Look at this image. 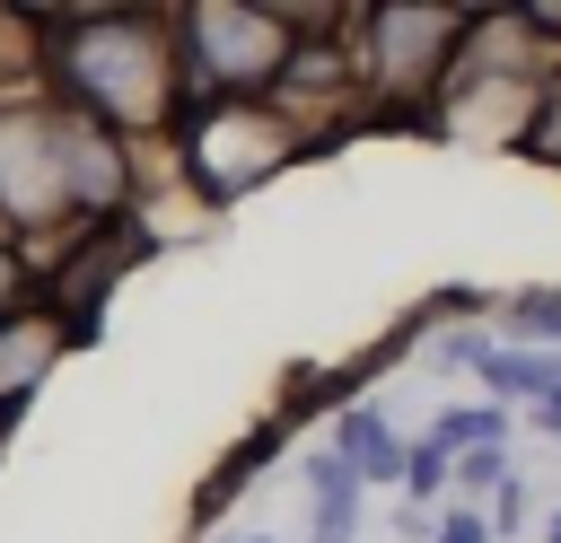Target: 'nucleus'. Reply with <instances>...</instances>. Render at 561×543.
I'll use <instances>...</instances> for the list:
<instances>
[{"mask_svg":"<svg viewBox=\"0 0 561 543\" xmlns=\"http://www.w3.org/2000/svg\"><path fill=\"white\" fill-rule=\"evenodd\" d=\"M26 18H35V79L61 114L123 140H167L193 114L175 61V9H26Z\"/></svg>","mask_w":561,"mask_h":543,"instance_id":"f257e3e1","label":"nucleus"},{"mask_svg":"<svg viewBox=\"0 0 561 543\" xmlns=\"http://www.w3.org/2000/svg\"><path fill=\"white\" fill-rule=\"evenodd\" d=\"M508 420H517V412H500V403H482V394H473V403H447L421 438H438L447 455H465V447H508Z\"/></svg>","mask_w":561,"mask_h":543,"instance_id":"9b49d317","label":"nucleus"},{"mask_svg":"<svg viewBox=\"0 0 561 543\" xmlns=\"http://www.w3.org/2000/svg\"><path fill=\"white\" fill-rule=\"evenodd\" d=\"M307 18L289 9H254V0H202L175 9V61H184V96L219 105V96H280V70L298 61Z\"/></svg>","mask_w":561,"mask_h":543,"instance_id":"7ed1b4c3","label":"nucleus"},{"mask_svg":"<svg viewBox=\"0 0 561 543\" xmlns=\"http://www.w3.org/2000/svg\"><path fill=\"white\" fill-rule=\"evenodd\" d=\"M526 420H535V429L561 447V385H552V394H535V403H526Z\"/></svg>","mask_w":561,"mask_h":543,"instance_id":"dca6fc26","label":"nucleus"},{"mask_svg":"<svg viewBox=\"0 0 561 543\" xmlns=\"http://www.w3.org/2000/svg\"><path fill=\"white\" fill-rule=\"evenodd\" d=\"M561 385V350H517V342H491L482 359H473V394L482 403H500V412H526L535 394H552Z\"/></svg>","mask_w":561,"mask_h":543,"instance_id":"1a4fd4ad","label":"nucleus"},{"mask_svg":"<svg viewBox=\"0 0 561 543\" xmlns=\"http://www.w3.org/2000/svg\"><path fill=\"white\" fill-rule=\"evenodd\" d=\"M500 342V324H421V368L430 377H473V359Z\"/></svg>","mask_w":561,"mask_h":543,"instance_id":"f8f14e48","label":"nucleus"},{"mask_svg":"<svg viewBox=\"0 0 561 543\" xmlns=\"http://www.w3.org/2000/svg\"><path fill=\"white\" fill-rule=\"evenodd\" d=\"M351 35V61H359V105H386V114H430L465 61V35H473V9H359L342 18Z\"/></svg>","mask_w":561,"mask_h":543,"instance_id":"39448f33","label":"nucleus"},{"mask_svg":"<svg viewBox=\"0 0 561 543\" xmlns=\"http://www.w3.org/2000/svg\"><path fill=\"white\" fill-rule=\"evenodd\" d=\"M430 543H491V508H465V499H447V508L430 517Z\"/></svg>","mask_w":561,"mask_h":543,"instance_id":"4468645a","label":"nucleus"},{"mask_svg":"<svg viewBox=\"0 0 561 543\" xmlns=\"http://www.w3.org/2000/svg\"><path fill=\"white\" fill-rule=\"evenodd\" d=\"M298 149H316V131L280 96H219V105H193L175 123V158H184V184H193L202 210L263 193Z\"/></svg>","mask_w":561,"mask_h":543,"instance_id":"f03ea898","label":"nucleus"},{"mask_svg":"<svg viewBox=\"0 0 561 543\" xmlns=\"http://www.w3.org/2000/svg\"><path fill=\"white\" fill-rule=\"evenodd\" d=\"M500 342H517V350H561V289H552V280L508 289V298H500Z\"/></svg>","mask_w":561,"mask_h":543,"instance_id":"9d476101","label":"nucleus"},{"mask_svg":"<svg viewBox=\"0 0 561 543\" xmlns=\"http://www.w3.org/2000/svg\"><path fill=\"white\" fill-rule=\"evenodd\" d=\"M535 543H561V499H552V508L535 517Z\"/></svg>","mask_w":561,"mask_h":543,"instance_id":"f3484780","label":"nucleus"},{"mask_svg":"<svg viewBox=\"0 0 561 543\" xmlns=\"http://www.w3.org/2000/svg\"><path fill=\"white\" fill-rule=\"evenodd\" d=\"M324 447H333L359 482H403V455H412V438L386 420V403H377V394H351V403L324 420Z\"/></svg>","mask_w":561,"mask_h":543,"instance_id":"0eeeda50","label":"nucleus"},{"mask_svg":"<svg viewBox=\"0 0 561 543\" xmlns=\"http://www.w3.org/2000/svg\"><path fill=\"white\" fill-rule=\"evenodd\" d=\"M298 482H307V508H316L307 543H359V499H368V482H359L333 447H307V455H298Z\"/></svg>","mask_w":561,"mask_h":543,"instance_id":"6e6552de","label":"nucleus"},{"mask_svg":"<svg viewBox=\"0 0 561 543\" xmlns=\"http://www.w3.org/2000/svg\"><path fill=\"white\" fill-rule=\"evenodd\" d=\"M245 543H272V534H245Z\"/></svg>","mask_w":561,"mask_h":543,"instance_id":"a211bd4d","label":"nucleus"},{"mask_svg":"<svg viewBox=\"0 0 561 543\" xmlns=\"http://www.w3.org/2000/svg\"><path fill=\"white\" fill-rule=\"evenodd\" d=\"M0 228L18 236L26 272H35L44 236H79V210H70V114L44 96V79L0 96Z\"/></svg>","mask_w":561,"mask_h":543,"instance_id":"20e7f679","label":"nucleus"},{"mask_svg":"<svg viewBox=\"0 0 561 543\" xmlns=\"http://www.w3.org/2000/svg\"><path fill=\"white\" fill-rule=\"evenodd\" d=\"M61 350H70V324L53 315V307H9L0 315V403H35L44 394V377L61 368Z\"/></svg>","mask_w":561,"mask_h":543,"instance_id":"423d86ee","label":"nucleus"},{"mask_svg":"<svg viewBox=\"0 0 561 543\" xmlns=\"http://www.w3.org/2000/svg\"><path fill=\"white\" fill-rule=\"evenodd\" d=\"M447 473H456V455H447L438 438H412V455H403V482H394V490H403L421 517H438V508H447Z\"/></svg>","mask_w":561,"mask_h":543,"instance_id":"ddd939ff","label":"nucleus"},{"mask_svg":"<svg viewBox=\"0 0 561 543\" xmlns=\"http://www.w3.org/2000/svg\"><path fill=\"white\" fill-rule=\"evenodd\" d=\"M526 508H535V499H526V482L508 473L500 499H491V543H517V534H526Z\"/></svg>","mask_w":561,"mask_h":543,"instance_id":"2eb2a0df","label":"nucleus"}]
</instances>
